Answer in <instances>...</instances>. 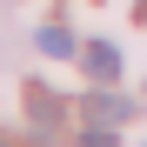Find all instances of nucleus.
Masks as SVG:
<instances>
[{"instance_id": "f03ea898", "label": "nucleus", "mask_w": 147, "mask_h": 147, "mask_svg": "<svg viewBox=\"0 0 147 147\" xmlns=\"http://www.w3.org/2000/svg\"><path fill=\"white\" fill-rule=\"evenodd\" d=\"M27 120H34V134L47 140V134H60V100L47 87H27Z\"/></svg>"}, {"instance_id": "20e7f679", "label": "nucleus", "mask_w": 147, "mask_h": 147, "mask_svg": "<svg viewBox=\"0 0 147 147\" xmlns=\"http://www.w3.org/2000/svg\"><path fill=\"white\" fill-rule=\"evenodd\" d=\"M40 54H54V60L74 54V34H67V27H40Z\"/></svg>"}, {"instance_id": "f257e3e1", "label": "nucleus", "mask_w": 147, "mask_h": 147, "mask_svg": "<svg viewBox=\"0 0 147 147\" xmlns=\"http://www.w3.org/2000/svg\"><path fill=\"white\" fill-rule=\"evenodd\" d=\"M80 114L94 120V127H120V120H134V100H120V94H87Z\"/></svg>"}, {"instance_id": "423d86ee", "label": "nucleus", "mask_w": 147, "mask_h": 147, "mask_svg": "<svg viewBox=\"0 0 147 147\" xmlns=\"http://www.w3.org/2000/svg\"><path fill=\"white\" fill-rule=\"evenodd\" d=\"M0 147H13V140H7V134H0Z\"/></svg>"}, {"instance_id": "7ed1b4c3", "label": "nucleus", "mask_w": 147, "mask_h": 147, "mask_svg": "<svg viewBox=\"0 0 147 147\" xmlns=\"http://www.w3.org/2000/svg\"><path fill=\"white\" fill-rule=\"evenodd\" d=\"M80 67H87V80H94V87H107V80H120V54H114L107 40H94L87 54H80Z\"/></svg>"}, {"instance_id": "39448f33", "label": "nucleus", "mask_w": 147, "mask_h": 147, "mask_svg": "<svg viewBox=\"0 0 147 147\" xmlns=\"http://www.w3.org/2000/svg\"><path fill=\"white\" fill-rule=\"evenodd\" d=\"M80 147H114V127H94V120H87V127H80Z\"/></svg>"}]
</instances>
